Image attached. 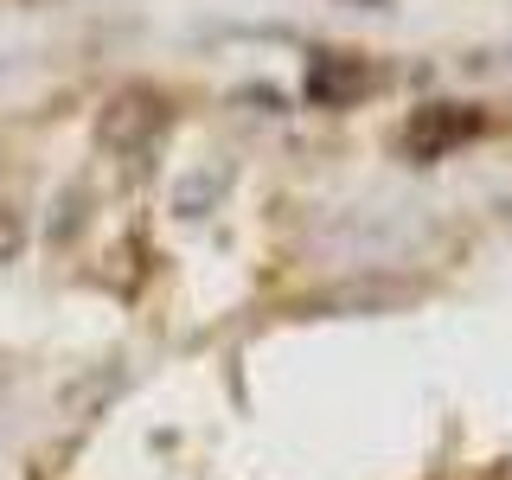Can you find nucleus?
Here are the masks:
<instances>
[{"label": "nucleus", "instance_id": "f257e3e1", "mask_svg": "<svg viewBox=\"0 0 512 480\" xmlns=\"http://www.w3.org/2000/svg\"><path fill=\"white\" fill-rule=\"evenodd\" d=\"M160 135H167V103L154 90H122L96 116V148L122 154V160H148L160 148Z\"/></svg>", "mask_w": 512, "mask_h": 480}, {"label": "nucleus", "instance_id": "f03ea898", "mask_svg": "<svg viewBox=\"0 0 512 480\" xmlns=\"http://www.w3.org/2000/svg\"><path fill=\"white\" fill-rule=\"evenodd\" d=\"M480 135V116L474 109H461V103H429V109H416L410 128H404V148L416 160H436L448 148H461V141H474Z\"/></svg>", "mask_w": 512, "mask_h": 480}, {"label": "nucleus", "instance_id": "7ed1b4c3", "mask_svg": "<svg viewBox=\"0 0 512 480\" xmlns=\"http://www.w3.org/2000/svg\"><path fill=\"white\" fill-rule=\"evenodd\" d=\"M384 84V71L378 64H365V58H352V52H340V58H314L308 64V103H359V96H372Z\"/></svg>", "mask_w": 512, "mask_h": 480}, {"label": "nucleus", "instance_id": "20e7f679", "mask_svg": "<svg viewBox=\"0 0 512 480\" xmlns=\"http://www.w3.org/2000/svg\"><path fill=\"white\" fill-rule=\"evenodd\" d=\"M224 180H231V167H205L192 186H180V212H186V218H205V205L218 199V186H224Z\"/></svg>", "mask_w": 512, "mask_h": 480}, {"label": "nucleus", "instance_id": "39448f33", "mask_svg": "<svg viewBox=\"0 0 512 480\" xmlns=\"http://www.w3.org/2000/svg\"><path fill=\"white\" fill-rule=\"evenodd\" d=\"M20 250H26V212L20 205H0V263H13Z\"/></svg>", "mask_w": 512, "mask_h": 480}, {"label": "nucleus", "instance_id": "423d86ee", "mask_svg": "<svg viewBox=\"0 0 512 480\" xmlns=\"http://www.w3.org/2000/svg\"><path fill=\"white\" fill-rule=\"evenodd\" d=\"M359 7H384V0H359Z\"/></svg>", "mask_w": 512, "mask_h": 480}, {"label": "nucleus", "instance_id": "0eeeda50", "mask_svg": "<svg viewBox=\"0 0 512 480\" xmlns=\"http://www.w3.org/2000/svg\"><path fill=\"white\" fill-rule=\"evenodd\" d=\"M32 7H45V0H32Z\"/></svg>", "mask_w": 512, "mask_h": 480}]
</instances>
